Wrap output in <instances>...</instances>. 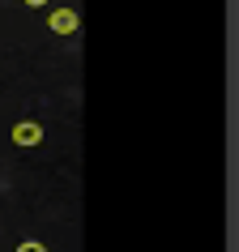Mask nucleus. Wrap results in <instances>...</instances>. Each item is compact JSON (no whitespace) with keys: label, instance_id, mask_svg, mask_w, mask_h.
Listing matches in <instances>:
<instances>
[{"label":"nucleus","instance_id":"f257e3e1","mask_svg":"<svg viewBox=\"0 0 239 252\" xmlns=\"http://www.w3.org/2000/svg\"><path fill=\"white\" fill-rule=\"evenodd\" d=\"M13 141H17V146H39L43 128L34 124V120H22V124H13Z\"/></svg>","mask_w":239,"mask_h":252},{"label":"nucleus","instance_id":"f03ea898","mask_svg":"<svg viewBox=\"0 0 239 252\" xmlns=\"http://www.w3.org/2000/svg\"><path fill=\"white\" fill-rule=\"evenodd\" d=\"M52 30L56 34H73V30H77V13H73V9H56L52 13Z\"/></svg>","mask_w":239,"mask_h":252},{"label":"nucleus","instance_id":"7ed1b4c3","mask_svg":"<svg viewBox=\"0 0 239 252\" xmlns=\"http://www.w3.org/2000/svg\"><path fill=\"white\" fill-rule=\"evenodd\" d=\"M17 252H47V248H43L39 239H26V244H17Z\"/></svg>","mask_w":239,"mask_h":252},{"label":"nucleus","instance_id":"20e7f679","mask_svg":"<svg viewBox=\"0 0 239 252\" xmlns=\"http://www.w3.org/2000/svg\"><path fill=\"white\" fill-rule=\"evenodd\" d=\"M22 4H30V9H43V4H47V0H22Z\"/></svg>","mask_w":239,"mask_h":252}]
</instances>
